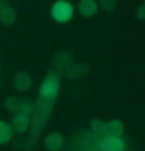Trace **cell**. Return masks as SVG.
<instances>
[{
	"label": "cell",
	"instance_id": "obj_1",
	"mask_svg": "<svg viewBox=\"0 0 145 151\" xmlns=\"http://www.w3.org/2000/svg\"><path fill=\"white\" fill-rule=\"evenodd\" d=\"M59 93V75L55 70H48L45 78H44L41 87L38 92V101L35 103V112H33V122H31V131H30V139H28V147H33V142L39 137L42 132L45 122L48 119L52 108L55 104Z\"/></svg>",
	"mask_w": 145,
	"mask_h": 151
},
{
	"label": "cell",
	"instance_id": "obj_2",
	"mask_svg": "<svg viewBox=\"0 0 145 151\" xmlns=\"http://www.w3.org/2000/svg\"><path fill=\"white\" fill-rule=\"evenodd\" d=\"M74 63H75V61H74V55H72L69 50H59V52L53 56V61H52L53 69L52 70H55L61 76V75H64L66 72L69 70V67Z\"/></svg>",
	"mask_w": 145,
	"mask_h": 151
},
{
	"label": "cell",
	"instance_id": "obj_3",
	"mask_svg": "<svg viewBox=\"0 0 145 151\" xmlns=\"http://www.w3.org/2000/svg\"><path fill=\"white\" fill-rule=\"evenodd\" d=\"M52 17L56 20V22H69L74 16V6L67 2V0H58L56 3L52 6V11H50Z\"/></svg>",
	"mask_w": 145,
	"mask_h": 151
},
{
	"label": "cell",
	"instance_id": "obj_4",
	"mask_svg": "<svg viewBox=\"0 0 145 151\" xmlns=\"http://www.w3.org/2000/svg\"><path fill=\"white\" fill-rule=\"evenodd\" d=\"M33 84V78L28 72H17L14 76H13V86L17 92H24V91H28Z\"/></svg>",
	"mask_w": 145,
	"mask_h": 151
},
{
	"label": "cell",
	"instance_id": "obj_5",
	"mask_svg": "<svg viewBox=\"0 0 145 151\" xmlns=\"http://www.w3.org/2000/svg\"><path fill=\"white\" fill-rule=\"evenodd\" d=\"M125 143L122 142L120 137L114 136H105L100 142V150L102 151H123Z\"/></svg>",
	"mask_w": 145,
	"mask_h": 151
},
{
	"label": "cell",
	"instance_id": "obj_6",
	"mask_svg": "<svg viewBox=\"0 0 145 151\" xmlns=\"http://www.w3.org/2000/svg\"><path fill=\"white\" fill-rule=\"evenodd\" d=\"M89 70H91V67H89L87 64H84V63H74L63 76L69 78V80H76V78L86 76L89 73Z\"/></svg>",
	"mask_w": 145,
	"mask_h": 151
},
{
	"label": "cell",
	"instance_id": "obj_7",
	"mask_svg": "<svg viewBox=\"0 0 145 151\" xmlns=\"http://www.w3.org/2000/svg\"><path fill=\"white\" fill-rule=\"evenodd\" d=\"M98 11V2L97 0H80L78 2V13L83 17H92Z\"/></svg>",
	"mask_w": 145,
	"mask_h": 151
},
{
	"label": "cell",
	"instance_id": "obj_8",
	"mask_svg": "<svg viewBox=\"0 0 145 151\" xmlns=\"http://www.w3.org/2000/svg\"><path fill=\"white\" fill-rule=\"evenodd\" d=\"M64 145V137L59 132H50L45 137V148L48 151H61Z\"/></svg>",
	"mask_w": 145,
	"mask_h": 151
},
{
	"label": "cell",
	"instance_id": "obj_9",
	"mask_svg": "<svg viewBox=\"0 0 145 151\" xmlns=\"http://www.w3.org/2000/svg\"><path fill=\"white\" fill-rule=\"evenodd\" d=\"M30 125H31L30 117L22 115V114H16L13 117V125H11V128H13V131L22 134V132H25V131L30 129Z\"/></svg>",
	"mask_w": 145,
	"mask_h": 151
},
{
	"label": "cell",
	"instance_id": "obj_10",
	"mask_svg": "<svg viewBox=\"0 0 145 151\" xmlns=\"http://www.w3.org/2000/svg\"><path fill=\"white\" fill-rule=\"evenodd\" d=\"M89 128H91V132L97 137H103V136H108V128H106V123L102 122L100 119H92L91 123H89Z\"/></svg>",
	"mask_w": 145,
	"mask_h": 151
},
{
	"label": "cell",
	"instance_id": "obj_11",
	"mask_svg": "<svg viewBox=\"0 0 145 151\" xmlns=\"http://www.w3.org/2000/svg\"><path fill=\"white\" fill-rule=\"evenodd\" d=\"M16 17H17V16H16V9L11 6V5L0 11V22H2L3 25H6V27L13 25L16 22Z\"/></svg>",
	"mask_w": 145,
	"mask_h": 151
},
{
	"label": "cell",
	"instance_id": "obj_12",
	"mask_svg": "<svg viewBox=\"0 0 145 151\" xmlns=\"http://www.w3.org/2000/svg\"><path fill=\"white\" fill-rule=\"evenodd\" d=\"M106 128H108V136H114V137H120L125 131V126L123 123L117 119H113L106 123Z\"/></svg>",
	"mask_w": 145,
	"mask_h": 151
},
{
	"label": "cell",
	"instance_id": "obj_13",
	"mask_svg": "<svg viewBox=\"0 0 145 151\" xmlns=\"http://www.w3.org/2000/svg\"><path fill=\"white\" fill-rule=\"evenodd\" d=\"M13 137V128L9 123L0 120V145H5L11 140Z\"/></svg>",
	"mask_w": 145,
	"mask_h": 151
},
{
	"label": "cell",
	"instance_id": "obj_14",
	"mask_svg": "<svg viewBox=\"0 0 145 151\" xmlns=\"http://www.w3.org/2000/svg\"><path fill=\"white\" fill-rule=\"evenodd\" d=\"M35 112V103L28 98H20L19 100V109H17V114H22V115H27L30 117Z\"/></svg>",
	"mask_w": 145,
	"mask_h": 151
},
{
	"label": "cell",
	"instance_id": "obj_15",
	"mask_svg": "<svg viewBox=\"0 0 145 151\" xmlns=\"http://www.w3.org/2000/svg\"><path fill=\"white\" fill-rule=\"evenodd\" d=\"M19 100L20 98H17V97H8L6 100H5V109L8 111V112H11V114H17V109H19Z\"/></svg>",
	"mask_w": 145,
	"mask_h": 151
},
{
	"label": "cell",
	"instance_id": "obj_16",
	"mask_svg": "<svg viewBox=\"0 0 145 151\" xmlns=\"http://www.w3.org/2000/svg\"><path fill=\"white\" fill-rule=\"evenodd\" d=\"M98 6L102 8L105 13H113L117 8V0H98Z\"/></svg>",
	"mask_w": 145,
	"mask_h": 151
},
{
	"label": "cell",
	"instance_id": "obj_17",
	"mask_svg": "<svg viewBox=\"0 0 145 151\" xmlns=\"http://www.w3.org/2000/svg\"><path fill=\"white\" fill-rule=\"evenodd\" d=\"M136 17H137L139 20H145V2L141 3V5L137 6V9H136Z\"/></svg>",
	"mask_w": 145,
	"mask_h": 151
},
{
	"label": "cell",
	"instance_id": "obj_18",
	"mask_svg": "<svg viewBox=\"0 0 145 151\" xmlns=\"http://www.w3.org/2000/svg\"><path fill=\"white\" fill-rule=\"evenodd\" d=\"M6 6H9V2H8V0H0V11H2L3 8H6Z\"/></svg>",
	"mask_w": 145,
	"mask_h": 151
},
{
	"label": "cell",
	"instance_id": "obj_19",
	"mask_svg": "<svg viewBox=\"0 0 145 151\" xmlns=\"http://www.w3.org/2000/svg\"><path fill=\"white\" fill-rule=\"evenodd\" d=\"M144 2H145V0H144Z\"/></svg>",
	"mask_w": 145,
	"mask_h": 151
}]
</instances>
